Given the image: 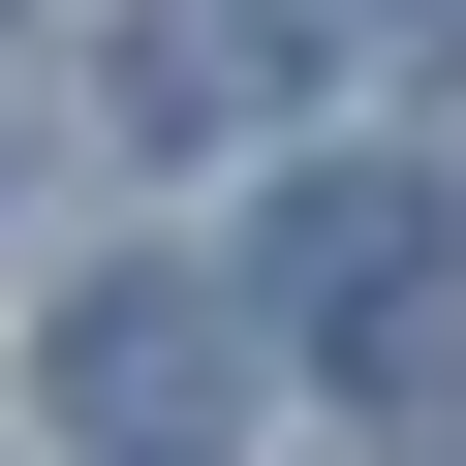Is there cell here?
<instances>
[{
  "mask_svg": "<svg viewBox=\"0 0 466 466\" xmlns=\"http://www.w3.org/2000/svg\"><path fill=\"white\" fill-rule=\"evenodd\" d=\"M404 311H435V187H404V156L280 187V249H249V342H404Z\"/></svg>",
  "mask_w": 466,
  "mask_h": 466,
  "instance_id": "cell-2",
  "label": "cell"
},
{
  "mask_svg": "<svg viewBox=\"0 0 466 466\" xmlns=\"http://www.w3.org/2000/svg\"><path fill=\"white\" fill-rule=\"evenodd\" d=\"M125 94H156L187 156H218V125H280V94H311V0H125Z\"/></svg>",
  "mask_w": 466,
  "mask_h": 466,
  "instance_id": "cell-3",
  "label": "cell"
},
{
  "mask_svg": "<svg viewBox=\"0 0 466 466\" xmlns=\"http://www.w3.org/2000/svg\"><path fill=\"white\" fill-rule=\"evenodd\" d=\"M249 435V311L218 280H94L63 311V466H218Z\"/></svg>",
  "mask_w": 466,
  "mask_h": 466,
  "instance_id": "cell-1",
  "label": "cell"
}]
</instances>
